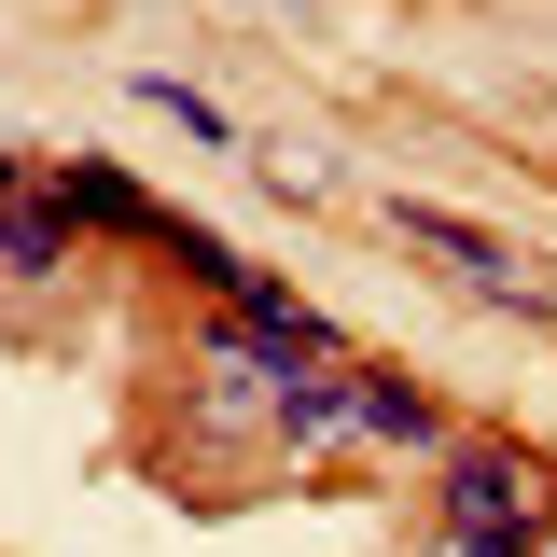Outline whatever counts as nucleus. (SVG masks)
<instances>
[{
	"mask_svg": "<svg viewBox=\"0 0 557 557\" xmlns=\"http://www.w3.org/2000/svg\"><path fill=\"white\" fill-rule=\"evenodd\" d=\"M391 237H405L418 265H446V278H474L487 307H544V278L516 265V251H502V237H487V223H446V209H391Z\"/></svg>",
	"mask_w": 557,
	"mask_h": 557,
	"instance_id": "nucleus-1",
	"label": "nucleus"
}]
</instances>
